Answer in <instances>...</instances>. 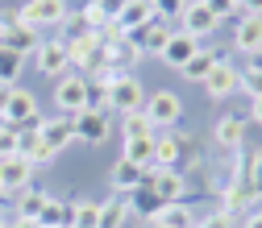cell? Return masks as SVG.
<instances>
[{"mask_svg": "<svg viewBox=\"0 0 262 228\" xmlns=\"http://www.w3.org/2000/svg\"><path fill=\"white\" fill-rule=\"evenodd\" d=\"M96 5L104 9V17H108V21H117V17L125 13V5H129V0H96Z\"/></svg>", "mask_w": 262, "mask_h": 228, "instance_id": "60d3db41", "label": "cell"}, {"mask_svg": "<svg viewBox=\"0 0 262 228\" xmlns=\"http://www.w3.org/2000/svg\"><path fill=\"white\" fill-rule=\"evenodd\" d=\"M9 228H42V224H38V220H21V216H13Z\"/></svg>", "mask_w": 262, "mask_h": 228, "instance_id": "f6af8a7d", "label": "cell"}, {"mask_svg": "<svg viewBox=\"0 0 262 228\" xmlns=\"http://www.w3.org/2000/svg\"><path fill=\"white\" fill-rule=\"evenodd\" d=\"M208 5V13L216 17V21H233V17H242V5L237 0H204Z\"/></svg>", "mask_w": 262, "mask_h": 228, "instance_id": "d590c367", "label": "cell"}, {"mask_svg": "<svg viewBox=\"0 0 262 228\" xmlns=\"http://www.w3.org/2000/svg\"><path fill=\"white\" fill-rule=\"evenodd\" d=\"M88 108H100V112H108V83H100V79H88Z\"/></svg>", "mask_w": 262, "mask_h": 228, "instance_id": "8d00e7d4", "label": "cell"}, {"mask_svg": "<svg viewBox=\"0 0 262 228\" xmlns=\"http://www.w3.org/2000/svg\"><path fill=\"white\" fill-rule=\"evenodd\" d=\"M17 158H25V162H42V129H21L17 133Z\"/></svg>", "mask_w": 262, "mask_h": 228, "instance_id": "83f0119b", "label": "cell"}, {"mask_svg": "<svg viewBox=\"0 0 262 228\" xmlns=\"http://www.w3.org/2000/svg\"><path fill=\"white\" fill-rule=\"evenodd\" d=\"M108 108L121 112V116L142 112V108H146V100H142V83H138L134 75H121V79L108 87Z\"/></svg>", "mask_w": 262, "mask_h": 228, "instance_id": "ba28073f", "label": "cell"}, {"mask_svg": "<svg viewBox=\"0 0 262 228\" xmlns=\"http://www.w3.org/2000/svg\"><path fill=\"white\" fill-rule=\"evenodd\" d=\"M237 220L233 216H225V212H212V216H204V220H195V228H233Z\"/></svg>", "mask_w": 262, "mask_h": 228, "instance_id": "ab89813d", "label": "cell"}, {"mask_svg": "<svg viewBox=\"0 0 262 228\" xmlns=\"http://www.w3.org/2000/svg\"><path fill=\"white\" fill-rule=\"evenodd\" d=\"M71 124H75V141H88V145L108 141V112L100 108H83L79 116H71Z\"/></svg>", "mask_w": 262, "mask_h": 228, "instance_id": "9c48e42d", "label": "cell"}, {"mask_svg": "<svg viewBox=\"0 0 262 228\" xmlns=\"http://www.w3.org/2000/svg\"><path fill=\"white\" fill-rule=\"evenodd\" d=\"M146 174H150V170L134 166L129 158H117V162H113V170H108V183H113V191H117V195H134V191L146 183Z\"/></svg>", "mask_w": 262, "mask_h": 228, "instance_id": "5bb4252c", "label": "cell"}, {"mask_svg": "<svg viewBox=\"0 0 262 228\" xmlns=\"http://www.w3.org/2000/svg\"><path fill=\"white\" fill-rule=\"evenodd\" d=\"M5 199H9V195H5V191H0V212H5Z\"/></svg>", "mask_w": 262, "mask_h": 228, "instance_id": "681fc988", "label": "cell"}, {"mask_svg": "<svg viewBox=\"0 0 262 228\" xmlns=\"http://www.w3.org/2000/svg\"><path fill=\"white\" fill-rule=\"evenodd\" d=\"M29 183H34V162H25V158H17V154H13V158H0V191H5V195H9V191H13V195L25 191Z\"/></svg>", "mask_w": 262, "mask_h": 228, "instance_id": "4fadbf2b", "label": "cell"}, {"mask_svg": "<svg viewBox=\"0 0 262 228\" xmlns=\"http://www.w3.org/2000/svg\"><path fill=\"white\" fill-rule=\"evenodd\" d=\"M154 149H158V133H154V137L125 141V158L134 162V166H142V170H154Z\"/></svg>", "mask_w": 262, "mask_h": 228, "instance_id": "7402d4cb", "label": "cell"}, {"mask_svg": "<svg viewBox=\"0 0 262 228\" xmlns=\"http://www.w3.org/2000/svg\"><path fill=\"white\" fill-rule=\"evenodd\" d=\"M237 91H250V100H258L262 95V71H254V67L237 71Z\"/></svg>", "mask_w": 262, "mask_h": 228, "instance_id": "e575fe53", "label": "cell"}, {"mask_svg": "<svg viewBox=\"0 0 262 228\" xmlns=\"http://www.w3.org/2000/svg\"><path fill=\"white\" fill-rule=\"evenodd\" d=\"M83 38H92V29H88V21L79 17V13H67V21H62V42H83Z\"/></svg>", "mask_w": 262, "mask_h": 228, "instance_id": "d6a6232c", "label": "cell"}, {"mask_svg": "<svg viewBox=\"0 0 262 228\" xmlns=\"http://www.w3.org/2000/svg\"><path fill=\"white\" fill-rule=\"evenodd\" d=\"M162 208H167V204H162V195L158 191H150L146 183L134 191V195H129V212H138V216H146V220H158V212Z\"/></svg>", "mask_w": 262, "mask_h": 228, "instance_id": "44dd1931", "label": "cell"}, {"mask_svg": "<svg viewBox=\"0 0 262 228\" xmlns=\"http://www.w3.org/2000/svg\"><path fill=\"white\" fill-rule=\"evenodd\" d=\"M233 46L250 58L262 50V17H242V25H233Z\"/></svg>", "mask_w": 262, "mask_h": 228, "instance_id": "ac0fdd59", "label": "cell"}, {"mask_svg": "<svg viewBox=\"0 0 262 228\" xmlns=\"http://www.w3.org/2000/svg\"><path fill=\"white\" fill-rule=\"evenodd\" d=\"M242 5V17H262V0H237Z\"/></svg>", "mask_w": 262, "mask_h": 228, "instance_id": "b9f144b4", "label": "cell"}, {"mask_svg": "<svg viewBox=\"0 0 262 228\" xmlns=\"http://www.w3.org/2000/svg\"><path fill=\"white\" fill-rule=\"evenodd\" d=\"M67 0H25L17 9V21L29 25V29H42V25H62L67 21Z\"/></svg>", "mask_w": 262, "mask_h": 228, "instance_id": "3957f363", "label": "cell"}, {"mask_svg": "<svg viewBox=\"0 0 262 228\" xmlns=\"http://www.w3.org/2000/svg\"><path fill=\"white\" fill-rule=\"evenodd\" d=\"M150 224H162V228H195V216H191L187 204H167V208L158 212V220H150Z\"/></svg>", "mask_w": 262, "mask_h": 228, "instance_id": "484cf974", "label": "cell"}, {"mask_svg": "<svg viewBox=\"0 0 262 228\" xmlns=\"http://www.w3.org/2000/svg\"><path fill=\"white\" fill-rule=\"evenodd\" d=\"M71 228H100V204H71Z\"/></svg>", "mask_w": 262, "mask_h": 228, "instance_id": "f546056e", "label": "cell"}, {"mask_svg": "<svg viewBox=\"0 0 262 228\" xmlns=\"http://www.w3.org/2000/svg\"><path fill=\"white\" fill-rule=\"evenodd\" d=\"M216 145L237 154V149L246 145V120H242V116H233V112L221 116V120H216Z\"/></svg>", "mask_w": 262, "mask_h": 228, "instance_id": "d6986e66", "label": "cell"}, {"mask_svg": "<svg viewBox=\"0 0 262 228\" xmlns=\"http://www.w3.org/2000/svg\"><path fill=\"white\" fill-rule=\"evenodd\" d=\"M242 228H262V212H246L242 216Z\"/></svg>", "mask_w": 262, "mask_h": 228, "instance_id": "ee69618b", "label": "cell"}, {"mask_svg": "<svg viewBox=\"0 0 262 228\" xmlns=\"http://www.w3.org/2000/svg\"><path fill=\"white\" fill-rule=\"evenodd\" d=\"M250 120L262 129V95H258V100H250Z\"/></svg>", "mask_w": 262, "mask_h": 228, "instance_id": "7bdbcfd3", "label": "cell"}, {"mask_svg": "<svg viewBox=\"0 0 262 228\" xmlns=\"http://www.w3.org/2000/svg\"><path fill=\"white\" fill-rule=\"evenodd\" d=\"M121 133H125V141H134V137H154L158 129L146 120V112H129V116L121 120Z\"/></svg>", "mask_w": 262, "mask_h": 228, "instance_id": "4dcf8cb0", "label": "cell"}, {"mask_svg": "<svg viewBox=\"0 0 262 228\" xmlns=\"http://www.w3.org/2000/svg\"><path fill=\"white\" fill-rule=\"evenodd\" d=\"M46 199H50V195H46L42 187L29 183L25 191H17V216H21V220H38L42 208H46Z\"/></svg>", "mask_w": 262, "mask_h": 228, "instance_id": "603a6c76", "label": "cell"}, {"mask_svg": "<svg viewBox=\"0 0 262 228\" xmlns=\"http://www.w3.org/2000/svg\"><path fill=\"white\" fill-rule=\"evenodd\" d=\"M17 133H21V129H13L5 116H0V158H13L17 154Z\"/></svg>", "mask_w": 262, "mask_h": 228, "instance_id": "74e56055", "label": "cell"}, {"mask_svg": "<svg viewBox=\"0 0 262 228\" xmlns=\"http://www.w3.org/2000/svg\"><path fill=\"white\" fill-rule=\"evenodd\" d=\"M191 5V0H154V9H158V21H175L183 17V9Z\"/></svg>", "mask_w": 262, "mask_h": 228, "instance_id": "f35d334b", "label": "cell"}, {"mask_svg": "<svg viewBox=\"0 0 262 228\" xmlns=\"http://www.w3.org/2000/svg\"><path fill=\"white\" fill-rule=\"evenodd\" d=\"M129 220V195H113L108 204H100V228H121Z\"/></svg>", "mask_w": 262, "mask_h": 228, "instance_id": "4316f807", "label": "cell"}, {"mask_svg": "<svg viewBox=\"0 0 262 228\" xmlns=\"http://www.w3.org/2000/svg\"><path fill=\"white\" fill-rule=\"evenodd\" d=\"M154 228H162V224H154Z\"/></svg>", "mask_w": 262, "mask_h": 228, "instance_id": "f907efd6", "label": "cell"}, {"mask_svg": "<svg viewBox=\"0 0 262 228\" xmlns=\"http://www.w3.org/2000/svg\"><path fill=\"white\" fill-rule=\"evenodd\" d=\"M138 62H142V50H138L134 42H117V46H108V67H117V71L129 75V67H138Z\"/></svg>", "mask_w": 262, "mask_h": 228, "instance_id": "f1b7e54d", "label": "cell"}, {"mask_svg": "<svg viewBox=\"0 0 262 228\" xmlns=\"http://www.w3.org/2000/svg\"><path fill=\"white\" fill-rule=\"evenodd\" d=\"M171 34H175V25H167V21H154V25H146V34H142V54H154V58H158Z\"/></svg>", "mask_w": 262, "mask_h": 228, "instance_id": "d4e9b609", "label": "cell"}, {"mask_svg": "<svg viewBox=\"0 0 262 228\" xmlns=\"http://www.w3.org/2000/svg\"><path fill=\"white\" fill-rule=\"evenodd\" d=\"M216 17L208 13V5H204V0H191V5L183 9V17H179V29H183V34H191L195 42H204V38H212L216 34Z\"/></svg>", "mask_w": 262, "mask_h": 228, "instance_id": "30bf717a", "label": "cell"}, {"mask_svg": "<svg viewBox=\"0 0 262 228\" xmlns=\"http://www.w3.org/2000/svg\"><path fill=\"white\" fill-rule=\"evenodd\" d=\"M79 17L88 21V29H92V34H104V29H108V17H104V9L96 5V0H88V5L79 9Z\"/></svg>", "mask_w": 262, "mask_h": 228, "instance_id": "836d02e7", "label": "cell"}, {"mask_svg": "<svg viewBox=\"0 0 262 228\" xmlns=\"http://www.w3.org/2000/svg\"><path fill=\"white\" fill-rule=\"evenodd\" d=\"M146 187L162 195V204H183V195H187V174H179V170H162V166H154V170L146 174Z\"/></svg>", "mask_w": 262, "mask_h": 228, "instance_id": "8fae6325", "label": "cell"}, {"mask_svg": "<svg viewBox=\"0 0 262 228\" xmlns=\"http://www.w3.org/2000/svg\"><path fill=\"white\" fill-rule=\"evenodd\" d=\"M195 50H200V42H195L191 34H183V29H175V34L167 38V46H162V62H167V67H183V62L195 54Z\"/></svg>", "mask_w": 262, "mask_h": 228, "instance_id": "2e32d148", "label": "cell"}, {"mask_svg": "<svg viewBox=\"0 0 262 228\" xmlns=\"http://www.w3.org/2000/svg\"><path fill=\"white\" fill-rule=\"evenodd\" d=\"M38 46H42L38 29L21 25V21H17V13H0V50L29 58V54H38Z\"/></svg>", "mask_w": 262, "mask_h": 228, "instance_id": "6da1fadb", "label": "cell"}, {"mask_svg": "<svg viewBox=\"0 0 262 228\" xmlns=\"http://www.w3.org/2000/svg\"><path fill=\"white\" fill-rule=\"evenodd\" d=\"M34 62H38V71H42L46 79H62V75L71 71V50H67V42H62V38H50V42L38 46Z\"/></svg>", "mask_w": 262, "mask_h": 228, "instance_id": "8992f818", "label": "cell"}, {"mask_svg": "<svg viewBox=\"0 0 262 228\" xmlns=\"http://www.w3.org/2000/svg\"><path fill=\"white\" fill-rule=\"evenodd\" d=\"M38 224H42V228H71V204L50 195L46 208H42V216H38Z\"/></svg>", "mask_w": 262, "mask_h": 228, "instance_id": "cb8c5ba5", "label": "cell"}, {"mask_svg": "<svg viewBox=\"0 0 262 228\" xmlns=\"http://www.w3.org/2000/svg\"><path fill=\"white\" fill-rule=\"evenodd\" d=\"M21 71H25V58H21V54H9V50H0V83H5V87H17Z\"/></svg>", "mask_w": 262, "mask_h": 228, "instance_id": "1f68e13d", "label": "cell"}, {"mask_svg": "<svg viewBox=\"0 0 262 228\" xmlns=\"http://www.w3.org/2000/svg\"><path fill=\"white\" fill-rule=\"evenodd\" d=\"M54 104H58L62 116H79L88 108V79L75 75V71H67L62 79H54Z\"/></svg>", "mask_w": 262, "mask_h": 228, "instance_id": "7a4b0ae2", "label": "cell"}, {"mask_svg": "<svg viewBox=\"0 0 262 228\" xmlns=\"http://www.w3.org/2000/svg\"><path fill=\"white\" fill-rule=\"evenodd\" d=\"M71 141H75V124H71V116L42 120V162H54Z\"/></svg>", "mask_w": 262, "mask_h": 228, "instance_id": "52a82bcc", "label": "cell"}, {"mask_svg": "<svg viewBox=\"0 0 262 228\" xmlns=\"http://www.w3.org/2000/svg\"><path fill=\"white\" fill-rule=\"evenodd\" d=\"M9 91H13V87H5V83H0V116H5V108H9Z\"/></svg>", "mask_w": 262, "mask_h": 228, "instance_id": "bcb514c9", "label": "cell"}, {"mask_svg": "<svg viewBox=\"0 0 262 228\" xmlns=\"http://www.w3.org/2000/svg\"><path fill=\"white\" fill-rule=\"evenodd\" d=\"M200 87H204V95H208V100H229V95L237 91V67H233L229 58H221L216 67L208 71V79H204Z\"/></svg>", "mask_w": 262, "mask_h": 228, "instance_id": "7c38bea8", "label": "cell"}, {"mask_svg": "<svg viewBox=\"0 0 262 228\" xmlns=\"http://www.w3.org/2000/svg\"><path fill=\"white\" fill-rule=\"evenodd\" d=\"M254 204H258V195L250 191V187H237V183H229L225 191H221V212L225 216H246V212H254Z\"/></svg>", "mask_w": 262, "mask_h": 228, "instance_id": "e0dca14e", "label": "cell"}, {"mask_svg": "<svg viewBox=\"0 0 262 228\" xmlns=\"http://www.w3.org/2000/svg\"><path fill=\"white\" fill-rule=\"evenodd\" d=\"M158 21V9H154V0H129L125 13L117 17V25L125 29V34H134V29H146Z\"/></svg>", "mask_w": 262, "mask_h": 228, "instance_id": "9a60e30c", "label": "cell"}, {"mask_svg": "<svg viewBox=\"0 0 262 228\" xmlns=\"http://www.w3.org/2000/svg\"><path fill=\"white\" fill-rule=\"evenodd\" d=\"M0 228H9V216H5V212H0Z\"/></svg>", "mask_w": 262, "mask_h": 228, "instance_id": "c3c4849f", "label": "cell"}, {"mask_svg": "<svg viewBox=\"0 0 262 228\" xmlns=\"http://www.w3.org/2000/svg\"><path fill=\"white\" fill-rule=\"evenodd\" d=\"M146 120L158 129V133H162V129H175L179 124V116H183V104H179V95L175 91H167V87H162V91H154L150 95V100H146Z\"/></svg>", "mask_w": 262, "mask_h": 228, "instance_id": "5b68a950", "label": "cell"}, {"mask_svg": "<svg viewBox=\"0 0 262 228\" xmlns=\"http://www.w3.org/2000/svg\"><path fill=\"white\" fill-rule=\"evenodd\" d=\"M5 120L13 129H42V112H38V100H34V91H25V87H13L9 91V108H5Z\"/></svg>", "mask_w": 262, "mask_h": 228, "instance_id": "277c9868", "label": "cell"}, {"mask_svg": "<svg viewBox=\"0 0 262 228\" xmlns=\"http://www.w3.org/2000/svg\"><path fill=\"white\" fill-rule=\"evenodd\" d=\"M216 62H221V50H204V46H200V50H195L179 71H183V79H191V83H204V79H208V71L216 67Z\"/></svg>", "mask_w": 262, "mask_h": 228, "instance_id": "ffe728a7", "label": "cell"}, {"mask_svg": "<svg viewBox=\"0 0 262 228\" xmlns=\"http://www.w3.org/2000/svg\"><path fill=\"white\" fill-rule=\"evenodd\" d=\"M250 67H254V71H262V50H258V54L250 58Z\"/></svg>", "mask_w": 262, "mask_h": 228, "instance_id": "7dc6e473", "label": "cell"}]
</instances>
